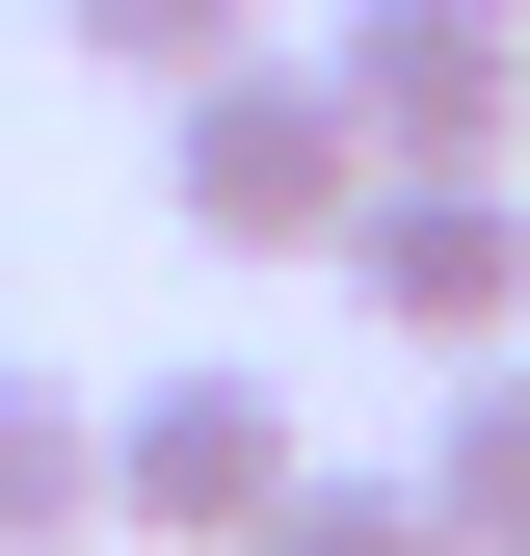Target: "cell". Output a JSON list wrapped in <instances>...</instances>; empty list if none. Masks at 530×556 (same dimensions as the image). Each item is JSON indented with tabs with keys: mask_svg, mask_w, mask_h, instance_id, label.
I'll return each mask as SVG.
<instances>
[{
	"mask_svg": "<svg viewBox=\"0 0 530 556\" xmlns=\"http://www.w3.org/2000/svg\"><path fill=\"white\" fill-rule=\"evenodd\" d=\"M345 186H371V132H345L318 53H213V80H160V213L213 239V265H318Z\"/></svg>",
	"mask_w": 530,
	"mask_h": 556,
	"instance_id": "obj_1",
	"label": "cell"
},
{
	"mask_svg": "<svg viewBox=\"0 0 530 556\" xmlns=\"http://www.w3.org/2000/svg\"><path fill=\"white\" fill-rule=\"evenodd\" d=\"M239 556H451V530H425V477H318L292 451V504H265Z\"/></svg>",
	"mask_w": 530,
	"mask_h": 556,
	"instance_id": "obj_7",
	"label": "cell"
},
{
	"mask_svg": "<svg viewBox=\"0 0 530 556\" xmlns=\"http://www.w3.org/2000/svg\"><path fill=\"white\" fill-rule=\"evenodd\" d=\"M425 530L530 556V344H451V425H425Z\"/></svg>",
	"mask_w": 530,
	"mask_h": 556,
	"instance_id": "obj_5",
	"label": "cell"
},
{
	"mask_svg": "<svg viewBox=\"0 0 530 556\" xmlns=\"http://www.w3.org/2000/svg\"><path fill=\"white\" fill-rule=\"evenodd\" d=\"M53 27H80L106 80H213V53H265V0H53Z\"/></svg>",
	"mask_w": 530,
	"mask_h": 556,
	"instance_id": "obj_8",
	"label": "cell"
},
{
	"mask_svg": "<svg viewBox=\"0 0 530 556\" xmlns=\"http://www.w3.org/2000/svg\"><path fill=\"white\" fill-rule=\"evenodd\" d=\"M318 80H345L371 160H504V132H530V27H504V0H345Z\"/></svg>",
	"mask_w": 530,
	"mask_h": 556,
	"instance_id": "obj_4",
	"label": "cell"
},
{
	"mask_svg": "<svg viewBox=\"0 0 530 556\" xmlns=\"http://www.w3.org/2000/svg\"><path fill=\"white\" fill-rule=\"evenodd\" d=\"M265 504H292V397H265V371H132V397H106V530L239 556Z\"/></svg>",
	"mask_w": 530,
	"mask_h": 556,
	"instance_id": "obj_3",
	"label": "cell"
},
{
	"mask_svg": "<svg viewBox=\"0 0 530 556\" xmlns=\"http://www.w3.org/2000/svg\"><path fill=\"white\" fill-rule=\"evenodd\" d=\"M504 27H530V0H504Z\"/></svg>",
	"mask_w": 530,
	"mask_h": 556,
	"instance_id": "obj_9",
	"label": "cell"
},
{
	"mask_svg": "<svg viewBox=\"0 0 530 556\" xmlns=\"http://www.w3.org/2000/svg\"><path fill=\"white\" fill-rule=\"evenodd\" d=\"M80 530H106V397L0 371V556H80Z\"/></svg>",
	"mask_w": 530,
	"mask_h": 556,
	"instance_id": "obj_6",
	"label": "cell"
},
{
	"mask_svg": "<svg viewBox=\"0 0 530 556\" xmlns=\"http://www.w3.org/2000/svg\"><path fill=\"white\" fill-rule=\"evenodd\" d=\"M318 265H345L398 344H530V186L504 160H371Z\"/></svg>",
	"mask_w": 530,
	"mask_h": 556,
	"instance_id": "obj_2",
	"label": "cell"
}]
</instances>
